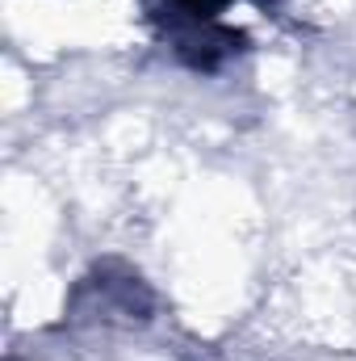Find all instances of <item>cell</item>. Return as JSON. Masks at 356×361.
<instances>
[{"label":"cell","instance_id":"1","mask_svg":"<svg viewBox=\"0 0 356 361\" xmlns=\"http://www.w3.org/2000/svg\"><path fill=\"white\" fill-rule=\"evenodd\" d=\"M235 4L243 0H143V13L184 68L214 76L248 51V34L227 21Z\"/></svg>","mask_w":356,"mask_h":361}]
</instances>
